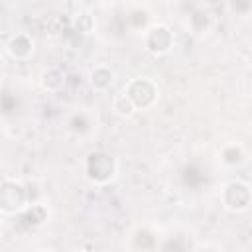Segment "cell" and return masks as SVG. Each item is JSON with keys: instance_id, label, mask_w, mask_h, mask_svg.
<instances>
[{"instance_id": "obj_19", "label": "cell", "mask_w": 252, "mask_h": 252, "mask_svg": "<svg viewBox=\"0 0 252 252\" xmlns=\"http://www.w3.org/2000/svg\"><path fill=\"white\" fill-rule=\"evenodd\" d=\"M203 252H211V250H203Z\"/></svg>"}, {"instance_id": "obj_7", "label": "cell", "mask_w": 252, "mask_h": 252, "mask_svg": "<svg viewBox=\"0 0 252 252\" xmlns=\"http://www.w3.org/2000/svg\"><path fill=\"white\" fill-rule=\"evenodd\" d=\"M6 51L14 57V59H28L33 53V41L26 35V33H16L10 37V41L6 43Z\"/></svg>"}, {"instance_id": "obj_15", "label": "cell", "mask_w": 252, "mask_h": 252, "mask_svg": "<svg viewBox=\"0 0 252 252\" xmlns=\"http://www.w3.org/2000/svg\"><path fill=\"white\" fill-rule=\"evenodd\" d=\"M128 20H130V24L134 28H144L146 22H148V12L146 10H132L130 16H128Z\"/></svg>"}, {"instance_id": "obj_17", "label": "cell", "mask_w": 252, "mask_h": 252, "mask_svg": "<svg viewBox=\"0 0 252 252\" xmlns=\"http://www.w3.org/2000/svg\"><path fill=\"white\" fill-rule=\"evenodd\" d=\"M250 63H252V53H250Z\"/></svg>"}, {"instance_id": "obj_2", "label": "cell", "mask_w": 252, "mask_h": 252, "mask_svg": "<svg viewBox=\"0 0 252 252\" xmlns=\"http://www.w3.org/2000/svg\"><path fill=\"white\" fill-rule=\"evenodd\" d=\"M116 171V163L114 158L104 154V152H93L87 158V175L91 181L94 183H108L114 177Z\"/></svg>"}, {"instance_id": "obj_10", "label": "cell", "mask_w": 252, "mask_h": 252, "mask_svg": "<svg viewBox=\"0 0 252 252\" xmlns=\"http://www.w3.org/2000/svg\"><path fill=\"white\" fill-rule=\"evenodd\" d=\"M73 28H75V32L89 33L94 28V20H93V16L87 10H81V12L73 14Z\"/></svg>"}, {"instance_id": "obj_5", "label": "cell", "mask_w": 252, "mask_h": 252, "mask_svg": "<svg viewBox=\"0 0 252 252\" xmlns=\"http://www.w3.org/2000/svg\"><path fill=\"white\" fill-rule=\"evenodd\" d=\"M173 45V33L167 26H154L148 30L146 33V47L148 51L156 53V55H161L165 51H169V47Z\"/></svg>"}, {"instance_id": "obj_12", "label": "cell", "mask_w": 252, "mask_h": 252, "mask_svg": "<svg viewBox=\"0 0 252 252\" xmlns=\"http://www.w3.org/2000/svg\"><path fill=\"white\" fill-rule=\"evenodd\" d=\"M209 26H211V18H209V14H207V12L197 10V12H193V14H191V28H193V32L203 33V32H207V30H209Z\"/></svg>"}, {"instance_id": "obj_11", "label": "cell", "mask_w": 252, "mask_h": 252, "mask_svg": "<svg viewBox=\"0 0 252 252\" xmlns=\"http://www.w3.org/2000/svg\"><path fill=\"white\" fill-rule=\"evenodd\" d=\"M112 108H114V112L120 114V116H130V114L136 110V106H134V102L128 98V94H118V96H114Z\"/></svg>"}, {"instance_id": "obj_1", "label": "cell", "mask_w": 252, "mask_h": 252, "mask_svg": "<svg viewBox=\"0 0 252 252\" xmlns=\"http://www.w3.org/2000/svg\"><path fill=\"white\" fill-rule=\"evenodd\" d=\"M28 207L26 185L4 179L0 189V209L4 215H18Z\"/></svg>"}, {"instance_id": "obj_18", "label": "cell", "mask_w": 252, "mask_h": 252, "mask_svg": "<svg viewBox=\"0 0 252 252\" xmlns=\"http://www.w3.org/2000/svg\"><path fill=\"white\" fill-rule=\"evenodd\" d=\"M37 252H47V250H37Z\"/></svg>"}, {"instance_id": "obj_14", "label": "cell", "mask_w": 252, "mask_h": 252, "mask_svg": "<svg viewBox=\"0 0 252 252\" xmlns=\"http://www.w3.org/2000/svg\"><path fill=\"white\" fill-rule=\"evenodd\" d=\"M244 159V152L240 146H228L222 150V161L228 165H238Z\"/></svg>"}, {"instance_id": "obj_3", "label": "cell", "mask_w": 252, "mask_h": 252, "mask_svg": "<svg viewBox=\"0 0 252 252\" xmlns=\"http://www.w3.org/2000/svg\"><path fill=\"white\" fill-rule=\"evenodd\" d=\"M126 94L134 102L136 108H142L144 110V108H150L156 102V98H158V87L150 79L140 77V79H134V81L128 83Z\"/></svg>"}, {"instance_id": "obj_6", "label": "cell", "mask_w": 252, "mask_h": 252, "mask_svg": "<svg viewBox=\"0 0 252 252\" xmlns=\"http://www.w3.org/2000/svg\"><path fill=\"white\" fill-rule=\"evenodd\" d=\"M45 220H47V209L39 203H33L16 215V228L18 230H30V228L43 224Z\"/></svg>"}, {"instance_id": "obj_13", "label": "cell", "mask_w": 252, "mask_h": 252, "mask_svg": "<svg viewBox=\"0 0 252 252\" xmlns=\"http://www.w3.org/2000/svg\"><path fill=\"white\" fill-rule=\"evenodd\" d=\"M69 128H71L75 134H85V132H89V128H91V120H89L87 114H83V112L73 114L71 120H69Z\"/></svg>"}, {"instance_id": "obj_9", "label": "cell", "mask_w": 252, "mask_h": 252, "mask_svg": "<svg viewBox=\"0 0 252 252\" xmlns=\"http://www.w3.org/2000/svg\"><path fill=\"white\" fill-rule=\"evenodd\" d=\"M89 81L96 91H106L114 83V71L106 65H96L89 73Z\"/></svg>"}, {"instance_id": "obj_4", "label": "cell", "mask_w": 252, "mask_h": 252, "mask_svg": "<svg viewBox=\"0 0 252 252\" xmlns=\"http://www.w3.org/2000/svg\"><path fill=\"white\" fill-rule=\"evenodd\" d=\"M252 201V191L242 181H230L224 185L222 191V203L230 211H244Z\"/></svg>"}, {"instance_id": "obj_8", "label": "cell", "mask_w": 252, "mask_h": 252, "mask_svg": "<svg viewBox=\"0 0 252 252\" xmlns=\"http://www.w3.org/2000/svg\"><path fill=\"white\" fill-rule=\"evenodd\" d=\"M65 81H67L65 79V73L61 69H57V67L45 69L41 73V79H39L43 91H47V93H59L65 87Z\"/></svg>"}, {"instance_id": "obj_16", "label": "cell", "mask_w": 252, "mask_h": 252, "mask_svg": "<svg viewBox=\"0 0 252 252\" xmlns=\"http://www.w3.org/2000/svg\"><path fill=\"white\" fill-rule=\"evenodd\" d=\"M161 252H183V248H181V244H179L177 240H167V242L163 244Z\"/></svg>"}]
</instances>
